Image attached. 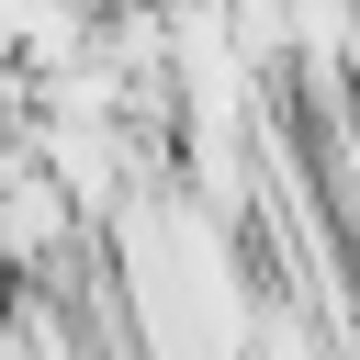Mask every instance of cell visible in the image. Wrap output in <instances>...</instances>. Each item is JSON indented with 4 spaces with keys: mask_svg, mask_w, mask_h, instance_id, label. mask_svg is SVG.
Returning a JSON list of instances; mask_svg holds the SVG:
<instances>
[{
    "mask_svg": "<svg viewBox=\"0 0 360 360\" xmlns=\"http://www.w3.org/2000/svg\"><path fill=\"white\" fill-rule=\"evenodd\" d=\"M68 202H79V191H68V180H56V169L22 146V158H11V259H22V270H45V259H56Z\"/></svg>",
    "mask_w": 360,
    "mask_h": 360,
    "instance_id": "obj_1",
    "label": "cell"
}]
</instances>
